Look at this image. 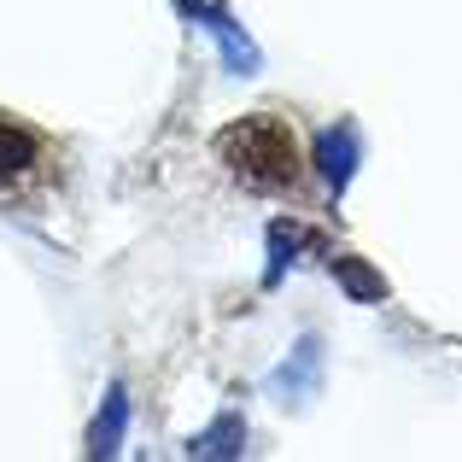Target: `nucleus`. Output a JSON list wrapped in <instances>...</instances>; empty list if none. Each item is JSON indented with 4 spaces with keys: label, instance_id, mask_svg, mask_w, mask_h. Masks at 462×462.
<instances>
[{
    "label": "nucleus",
    "instance_id": "obj_2",
    "mask_svg": "<svg viewBox=\"0 0 462 462\" xmlns=\"http://www.w3.org/2000/svg\"><path fill=\"white\" fill-rule=\"evenodd\" d=\"M59 141L18 112H0V205H35L59 188Z\"/></svg>",
    "mask_w": 462,
    "mask_h": 462
},
{
    "label": "nucleus",
    "instance_id": "obj_1",
    "mask_svg": "<svg viewBox=\"0 0 462 462\" xmlns=\"http://www.w3.org/2000/svg\"><path fill=\"white\" fill-rule=\"evenodd\" d=\"M217 164L240 181L246 193H270V199H299L310 188V152L293 117L282 112H252L217 135Z\"/></svg>",
    "mask_w": 462,
    "mask_h": 462
}]
</instances>
